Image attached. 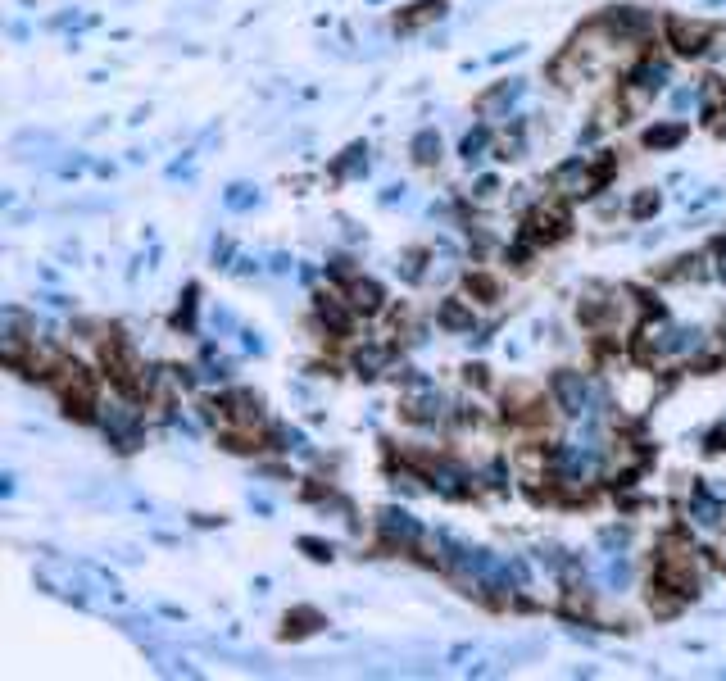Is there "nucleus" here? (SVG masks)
Wrapping results in <instances>:
<instances>
[{
	"mask_svg": "<svg viewBox=\"0 0 726 681\" xmlns=\"http://www.w3.org/2000/svg\"><path fill=\"white\" fill-rule=\"evenodd\" d=\"M354 318H359V314L350 309L345 291H323V296H318V323H323L332 336H350Z\"/></svg>",
	"mask_w": 726,
	"mask_h": 681,
	"instance_id": "6ab92c4d",
	"label": "nucleus"
},
{
	"mask_svg": "<svg viewBox=\"0 0 726 681\" xmlns=\"http://www.w3.org/2000/svg\"><path fill=\"white\" fill-rule=\"evenodd\" d=\"M100 432L109 436V445H114L118 454H132L141 450V441H146V418H141L137 400L132 395H118V400H100Z\"/></svg>",
	"mask_w": 726,
	"mask_h": 681,
	"instance_id": "0eeeda50",
	"label": "nucleus"
},
{
	"mask_svg": "<svg viewBox=\"0 0 726 681\" xmlns=\"http://www.w3.org/2000/svg\"><path fill=\"white\" fill-rule=\"evenodd\" d=\"M436 323L445 327V332H472L477 327V318H472V300H441V309H436Z\"/></svg>",
	"mask_w": 726,
	"mask_h": 681,
	"instance_id": "412c9836",
	"label": "nucleus"
},
{
	"mask_svg": "<svg viewBox=\"0 0 726 681\" xmlns=\"http://www.w3.org/2000/svg\"><path fill=\"white\" fill-rule=\"evenodd\" d=\"M214 264H218V268H236V246H232L227 237L214 241Z\"/></svg>",
	"mask_w": 726,
	"mask_h": 681,
	"instance_id": "e433bc0d",
	"label": "nucleus"
},
{
	"mask_svg": "<svg viewBox=\"0 0 726 681\" xmlns=\"http://www.w3.org/2000/svg\"><path fill=\"white\" fill-rule=\"evenodd\" d=\"M341 291H345V300H350V309H354L359 318H377V314L386 309V291L377 287L373 277H359V273H354Z\"/></svg>",
	"mask_w": 726,
	"mask_h": 681,
	"instance_id": "a211bd4d",
	"label": "nucleus"
},
{
	"mask_svg": "<svg viewBox=\"0 0 726 681\" xmlns=\"http://www.w3.org/2000/svg\"><path fill=\"white\" fill-rule=\"evenodd\" d=\"M422 259H427V255H422V250H404V255H400V264H395V273H400L404 282H422V277H427V268H422Z\"/></svg>",
	"mask_w": 726,
	"mask_h": 681,
	"instance_id": "2f4dec72",
	"label": "nucleus"
},
{
	"mask_svg": "<svg viewBox=\"0 0 726 681\" xmlns=\"http://www.w3.org/2000/svg\"><path fill=\"white\" fill-rule=\"evenodd\" d=\"M418 468H422V482L432 486L436 495H445V500H468V495H477V473L450 464V459H422Z\"/></svg>",
	"mask_w": 726,
	"mask_h": 681,
	"instance_id": "ddd939ff",
	"label": "nucleus"
},
{
	"mask_svg": "<svg viewBox=\"0 0 726 681\" xmlns=\"http://www.w3.org/2000/svg\"><path fill=\"white\" fill-rule=\"evenodd\" d=\"M599 541H604V550H622V545H627V527H604V532H599Z\"/></svg>",
	"mask_w": 726,
	"mask_h": 681,
	"instance_id": "4c0bfd02",
	"label": "nucleus"
},
{
	"mask_svg": "<svg viewBox=\"0 0 726 681\" xmlns=\"http://www.w3.org/2000/svg\"><path fill=\"white\" fill-rule=\"evenodd\" d=\"M50 391L59 395V405H64V414L78 418V423H96L100 418V391H96V377L87 373L82 364H73V359H64V364L50 373Z\"/></svg>",
	"mask_w": 726,
	"mask_h": 681,
	"instance_id": "423d86ee",
	"label": "nucleus"
},
{
	"mask_svg": "<svg viewBox=\"0 0 726 681\" xmlns=\"http://www.w3.org/2000/svg\"><path fill=\"white\" fill-rule=\"evenodd\" d=\"M318 627H323V613H318V609H291V613H286V636H291V641L314 636Z\"/></svg>",
	"mask_w": 726,
	"mask_h": 681,
	"instance_id": "393cba45",
	"label": "nucleus"
},
{
	"mask_svg": "<svg viewBox=\"0 0 726 681\" xmlns=\"http://www.w3.org/2000/svg\"><path fill=\"white\" fill-rule=\"evenodd\" d=\"M196 296H200V291H196V287H187V300L177 305V318H173V323H177V327H187V332L196 327Z\"/></svg>",
	"mask_w": 726,
	"mask_h": 681,
	"instance_id": "f704fd0d",
	"label": "nucleus"
},
{
	"mask_svg": "<svg viewBox=\"0 0 726 681\" xmlns=\"http://www.w3.org/2000/svg\"><path fill=\"white\" fill-rule=\"evenodd\" d=\"M196 373L205 377V382H223L227 373H232V364H227L223 355H218L214 346H205V355H200V364H196Z\"/></svg>",
	"mask_w": 726,
	"mask_h": 681,
	"instance_id": "c756f323",
	"label": "nucleus"
},
{
	"mask_svg": "<svg viewBox=\"0 0 726 681\" xmlns=\"http://www.w3.org/2000/svg\"><path fill=\"white\" fill-rule=\"evenodd\" d=\"M354 373L359 377H382L386 368H391V346H377V341H368V346L354 350Z\"/></svg>",
	"mask_w": 726,
	"mask_h": 681,
	"instance_id": "4be33fe9",
	"label": "nucleus"
},
{
	"mask_svg": "<svg viewBox=\"0 0 726 681\" xmlns=\"http://www.w3.org/2000/svg\"><path fill=\"white\" fill-rule=\"evenodd\" d=\"M409 155H413V164H422V168L441 164V132H436V128H422L418 137L409 141Z\"/></svg>",
	"mask_w": 726,
	"mask_h": 681,
	"instance_id": "5701e85b",
	"label": "nucleus"
},
{
	"mask_svg": "<svg viewBox=\"0 0 726 681\" xmlns=\"http://www.w3.org/2000/svg\"><path fill=\"white\" fill-rule=\"evenodd\" d=\"M32 346H37V318L23 314L19 305H5L0 309V359L19 368Z\"/></svg>",
	"mask_w": 726,
	"mask_h": 681,
	"instance_id": "9b49d317",
	"label": "nucleus"
},
{
	"mask_svg": "<svg viewBox=\"0 0 726 681\" xmlns=\"http://www.w3.org/2000/svg\"><path fill=\"white\" fill-rule=\"evenodd\" d=\"M236 273H241V277L259 273V259H236Z\"/></svg>",
	"mask_w": 726,
	"mask_h": 681,
	"instance_id": "a18cd8bd",
	"label": "nucleus"
},
{
	"mask_svg": "<svg viewBox=\"0 0 726 681\" xmlns=\"http://www.w3.org/2000/svg\"><path fill=\"white\" fill-rule=\"evenodd\" d=\"M332 173H336V178H354V173H368V146H359V141H354V146L332 164Z\"/></svg>",
	"mask_w": 726,
	"mask_h": 681,
	"instance_id": "c85d7f7f",
	"label": "nucleus"
},
{
	"mask_svg": "<svg viewBox=\"0 0 726 681\" xmlns=\"http://www.w3.org/2000/svg\"><path fill=\"white\" fill-rule=\"evenodd\" d=\"M658 205H663V196H658V191H640V196L631 200V218H649V214H658Z\"/></svg>",
	"mask_w": 726,
	"mask_h": 681,
	"instance_id": "72a5a7b5",
	"label": "nucleus"
},
{
	"mask_svg": "<svg viewBox=\"0 0 726 681\" xmlns=\"http://www.w3.org/2000/svg\"><path fill=\"white\" fill-rule=\"evenodd\" d=\"M395 200H404V187H386L382 191V205H395Z\"/></svg>",
	"mask_w": 726,
	"mask_h": 681,
	"instance_id": "49530a36",
	"label": "nucleus"
},
{
	"mask_svg": "<svg viewBox=\"0 0 726 681\" xmlns=\"http://www.w3.org/2000/svg\"><path fill=\"white\" fill-rule=\"evenodd\" d=\"M309 550V559H318V563H327L332 559V545H323V541H314V536H305V541H300Z\"/></svg>",
	"mask_w": 726,
	"mask_h": 681,
	"instance_id": "a19ab883",
	"label": "nucleus"
},
{
	"mask_svg": "<svg viewBox=\"0 0 726 681\" xmlns=\"http://www.w3.org/2000/svg\"><path fill=\"white\" fill-rule=\"evenodd\" d=\"M581 323L595 336H609V341H631L636 327L645 323L649 305L636 296L631 287H590L577 305Z\"/></svg>",
	"mask_w": 726,
	"mask_h": 681,
	"instance_id": "f03ea898",
	"label": "nucleus"
},
{
	"mask_svg": "<svg viewBox=\"0 0 726 681\" xmlns=\"http://www.w3.org/2000/svg\"><path fill=\"white\" fill-rule=\"evenodd\" d=\"M450 400H445L441 391H436V382H427V377H418V373H404V395H400V414L409 418V423H418V427H441V423H450Z\"/></svg>",
	"mask_w": 726,
	"mask_h": 681,
	"instance_id": "1a4fd4ad",
	"label": "nucleus"
},
{
	"mask_svg": "<svg viewBox=\"0 0 726 681\" xmlns=\"http://www.w3.org/2000/svg\"><path fill=\"white\" fill-rule=\"evenodd\" d=\"M495 146V137H491V128H486V123H481V128H472L468 137H463V146H459V155L468 159V164H481V159H486V150Z\"/></svg>",
	"mask_w": 726,
	"mask_h": 681,
	"instance_id": "a878e982",
	"label": "nucleus"
},
{
	"mask_svg": "<svg viewBox=\"0 0 726 681\" xmlns=\"http://www.w3.org/2000/svg\"><path fill=\"white\" fill-rule=\"evenodd\" d=\"M668 82H672V73H668V64L663 60H654V55L636 60L627 69V78H622V87H618L622 109H627V114H645V109L668 91Z\"/></svg>",
	"mask_w": 726,
	"mask_h": 681,
	"instance_id": "6e6552de",
	"label": "nucleus"
},
{
	"mask_svg": "<svg viewBox=\"0 0 726 681\" xmlns=\"http://www.w3.org/2000/svg\"><path fill=\"white\" fill-rule=\"evenodd\" d=\"M241 346L255 350V355H264V336H259V332H241Z\"/></svg>",
	"mask_w": 726,
	"mask_h": 681,
	"instance_id": "37998d69",
	"label": "nucleus"
},
{
	"mask_svg": "<svg viewBox=\"0 0 726 681\" xmlns=\"http://www.w3.org/2000/svg\"><path fill=\"white\" fill-rule=\"evenodd\" d=\"M704 60L713 64V69L726 78V28H717V37H713V46H708V55H704Z\"/></svg>",
	"mask_w": 726,
	"mask_h": 681,
	"instance_id": "c9c22d12",
	"label": "nucleus"
},
{
	"mask_svg": "<svg viewBox=\"0 0 726 681\" xmlns=\"http://www.w3.org/2000/svg\"><path fill=\"white\" fill-rule=\"evenodd\" d=\"M722 336H726V332H722ZM722 359H726V341H722Z\"/></svg>",
	"mask_w": 726,
	"mask_h": 681,
	"instance_id": "de8ad7c7",
	"label": "nucleus"
},
{
	"mask_svg": "<svg viewBox=\"0 0 726 681\" xmlns=\"http://www.w3.org/2000/svg\"><path fill=\"white\" fill-rule=\"evenodd\" d=\"M604 586H609V591H627L631 586V563L622 550H613L609 563H604Z\"/></svg>",
	"mask_w": 726,
	"mask_h": 681,
	"instance_id": "cd10ccee",
	"label": "nucleus"
},
{
	"mask_svg": "<svg viewBox=\"0 0 726 681\" xmlns=\"http://www.w3.org/2000/svg\"><path fill=\"white\" fill-rule=\"evenodd\" d=\"M268 268H273V273H291V255H273Z\"/></svg>",
	"mask_w": 726,
	"mask_h": 681,
	"instance_id": "c03bdc74",
	"label": "nucleus"
},
{
	"mask_svg": "<svg viewBox=\"0 0 726 681\" xmlns=\"http://www.w3.org/2000/svg\"><path fill=\"white\" fill-rule=\"evenodd\" d=\"M708 450H717V454L726 450V418H722V423L713 427V436H708Z\"/></svg>",
	"mask_w": 726,
	"mask_h": 681,
	"instance_id": "79ce46f5",
	"label": "nucleus"
},
{
	"mask_svg": "<svg viewBox=\"0 0 726 681\" xmlns=\"http://www.w3.org/2000/svg\"><path fill=\"white\" fill-rule=\"evenodd\" d=\"M713 37H717V28L704 19H668V46L677 50L681 60H704Z\"/></svg>",
	"mask_w": 726,
	"mask_h": 681,
	"instance_id": "dca6fc26",
	"label": "nucleus"
},
{
	"mask_svg": "<svg viewBox=\"0 0 726 681\" xmlns=\"http://www.w3.org/2000/svg\"><path fill=\"white\" fill-rule=\"evenodd\" d=\"M273 441H277V450H286V454H309L305 432H295V427H273Z\"/></svg>",
	"mask_w": 726,
	"mask_h": 681,
	"instance_id": "7c9ffc66",
	"label": "nucleus"
},
{
	"mask_svg": "<svg viewBox=\"0 0 726 681\" xmlns=\"http://www.w3.org/2000/svg\"><path fill=\"white\" fill-rule=\"evenodd\" d=\"M377 541H382L386 550L413 554V550H422V541H427V527H422L409 509L391 504V509H382V514H377Z\"/></svg>",
	"mask_w": 726,
	"mask_h": 681,
	"instance_id": "f8f14e48",
	"label": "nucleus"
},
{
	"mask_svg": "<svg viewBox=\"0 0 726 681\" xmlns=\"http://www.w3.org/2000/svg\"><path fill=\"white\" fill-rule=\"evenodd\" d=\"M468 291H477L481 300H495V282H491V277H477V273H468Z\"/></svg>",
	"mask_w": 726,
	"mask_h": 681,
	"instance_id": "ea45409f",
	"label": "nucleus"
},
{
	"mask_svg": "<svg viewBox=\"0 0 726 681\" xmlns=\"http://www.w3.org/2000/svg\"><path fill=\"white\" fill-rule=\"evenodd\" d=\"M658 368L640 364V368H627V373L613 377V386H618V409H627V414H645V409H654V395H658Z\"/></svg>",
	"mask_w": 726,
	"mask_h": 681,
	"instance_id": "4468645a",
	"label": "nucleus"
},
{
	"mask_svg": "<svg viewBox=\"0 0 726 681\" xmlns=\"http://www.w3.org/2000/svg\"><path fill=\"white\" fill-rule=\"evenodd\" d=\"M259 187H250V182H232V187L223 191V205L232 209V214H246V209H255L259 205Z\"/></svg>",
	"mask_w": 726,
	"mask_h": 681,
	"instance_id": "bb28decb",
	"label": "nucleus"
},
{
	"mask_svg": "<svg viewBox=\"0 0 726 681\" xmlns=\"http://www.w3.org/2000/svg\"><path fill=\"white\" fill-rule=\"evenodd\" d=\"M568 200H559V196H550V200H540V205H531V214H527V223H522V237L531 241V246H559L563 237L572 232V218H568Z\"/></svg>",
	"mask_w": 726,
	"mask_h": 681,
	"instance_id": "9d476101",
	"label": "nucleus"
},
{
	"mask_svg": "<svg viewBox=\"0 0 726 681\" xmlns=\"http://www.w3.org/2000/svg\"><path fill=\"white\" fill-rule=\"evenodd\" d=\"M550 405L559 409L563 418H577L581 423V418H604L609 395L599 391L581 368H559V373L550 377Z\"/></svg>",
	"mask_w": 726,
	"mask_h": 681,
	"instance_id": "39448f33",
	"label": "nucleus"
},
{
	"mask_svg": "<svg viewBox=\"0 0 726 681\" xmlns=\"http://www.w3.org/2000/svg\"><path fill=\"white\" fill-rule=\"evenodd\" d=\"M708 350V336L699 327H677L668 314H645V323L636 327L631 336V355L636 364H649V368H681L690 359H699Z\"/></svg>",
	"mask_w": 726,
	"mask_h": 681,
	"instance_id": "f257e3e1",
	"label": "nucleus"
},
{
	"mask_svg": "<svg viewBox=\"0 0 726 681\" xmlns=\"http://www.w3.org/2000/svg\"><path fill=\"white\" fill-rule=\"evenodd\" d=\"M527 96V82L522 78H509V82H495L491 91H481L477 96V114L481 119H509V109Z\"/></svg>",
	"mask_w": 726,
	"mask_h": 681,
	"instance_id": "f3484780",
	"label": "nucleus"
},
{
	"mask_svg": "<svg viewBox=\"0 0 726 681\" xmlns=\"http://www.w3.org/2000/svg\"><path fill=\"white\" fill-rule=\"evenodd\" d=\"M704 273L708 277H722V282H726V237H717L713 246L704 250Z\"/></svg>",
	"mask_w": 726,
	"mask_h": 681,
	"instance_id": "473e14b6",
	"label": "nucleus"
},
{
	"mask_svg": "<svg viewBox=\"0 0 726 681\" xmlns=\"http://www.w3.org/2000/svg\"><path fill=\"white\" fill-rule=\"evenodd\" d=\"M613 173H618V155H613V150H599L595 159L572 155L550 173V191L559 200H590V196H599V191L609 187Z\"/></svg>",
	"mask_w": 726,
	"mask_h": 681,
	"instance_id": "20e7f679",
	"label": "nucleus"
},
{
	"mask_svg": "<svg viewBox=\"0 0 726 681\" xmlns=\"http://www.w3.org/2000/svg\"><path fill=\"white\" fill-rule=\"evenodd\" d=\"M495 196H500V182H495V178H481L477 187H472V200H481V205H486V200H495Z\"/></svg>",
	"mask_w": 726,
	"mask_h": 681,
	"instance_id": "58836bf2",
	"label": "nucleus"
},
{
	"mask_svg": "<svg viewBox=\"0 0 726 681\" xmlns=\"http://www.w3.org/2000/svg\"><path fill=\"white\" fill-rule=\"evenodd\" d=\"M599 19L609 23L622 41H631V46H645V41L658 32V14L645 10V5H618V10H604Z\"/></svg>",
	"mask_w": 726,
	"mask_h": 681,
	"instance_id": "2eb2a0df",
	"label": "nucleus"
},
{
	"mask_svg": "<svg viewBox=\"0 0 726 681\" xmlns=\"http://www.w3.org/2000/svg\"><path fill=\"white\" fill-rule=\"evenodd\" d=\"M686 132L690 128L681 119L677 123H654V128L645 132V146L649 150H672V146H681V141H686Z\"/></svg>",
	"mask_w": 726,
	"mask_h": 681,
	"instance_id": "b1692460",
	"label": "nucleus"
},
{
	"mask_svg": "<svg viewBox=\"0 0 726 681\" xmlns=\"http://www.w3.org/2000/svg\"><path fill=\"white\" fill-rule=\"evenodd\" d=\"M654 582L668 586V591L681 595V600H695L699 586H704V550L681 532L663 536L654 550Z\"/></svg>",
	"mask_w": 726,
	"mask_h": 681,
	"instance_id": "7ed1b4c3",
	"label": "nucleus"
},
{
	"mask_svg": "<svg viewBox=\"0 0 726 681\" xmlns=\"http://www.w3.org/2000/svg\"><path fill=\"white\" fill-rule=\"evenodd\" d=\"M445 0H418V5H409V10L395 19V28L400 32H418V28H427V23H436V19H445Z\"/></svg>",
	"mask_w": 726,
	"mask_h": 681,
	"instance_id": "aec40b11",
	"label": "nucleus"
}]
</instances>
